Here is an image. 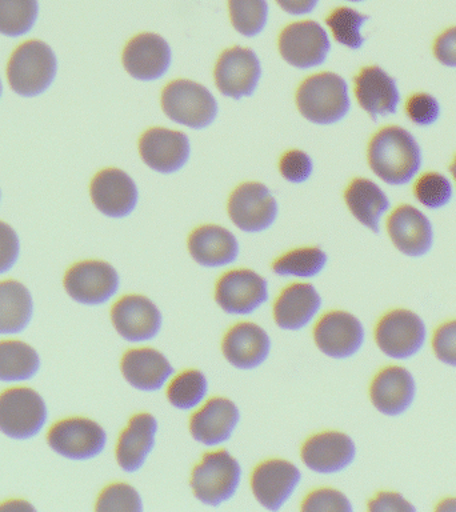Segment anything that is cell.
Segmentation results:
<instances>
[{"label":"cell","mask_w":456,"mask_h":512,"mask_svg":"<svg viewBox=\"0 0 456 512\" xmlns=\"http://www.w3.org/2000/svg\"><path fill=\"white\" fill-rule=\"evenodd\" d=\"M368 163L383 182L402 186L418 174L422 166V151L414 136L404 128L384 127L371 139Z\"/></svg>","instance_id":"obj_1"},{"label":"cell","mask_w":456,"mask_h":512,"mask_svg":"<svg viewBox=\"0 0 456 512\" xmlns=\"http://www.w3.org/2000/svg\"><path fill=\"white\" fill-rule=\"evenodd\" d=\"M242 476V466L230 452H207L191 472L192 494L204 506H222L234 498Z\"/></svg>","instance_id":"obj_2"},{"label":"cell","mask_w":456,"mask_h":512,"mask_svg":"<svg viewBox=\"0 0 456 512\" xmlns=\"http://www.w3.org/2000/svg\"><path fill=\"white\" fill-rule=\"evenodd\" d=\"M296 104L303 118L312 123L339 122L350 110L346 80L332 72L312 75L300 84Z\"/></svg>","instance_id":"obj_3"},{"label":"cell","mask_w":456,"mask_h":512,"mask_svg":"<svg viewBox=\"0 0 456 512\" xmlns=\"http://www.w3.org/2000/svg\"><path fill=\"white\" fill-rule=\"evenodd\" d=\"M56 56L46 43L30 40L20 44L7 67V78L12 90L20 96L43 94L54 82Z\"/></svg>","instance_id":"obj_4"},{"label":"cell","mask_w":456,"mask_h":512,"mask_svg":"<svg viewBox=\"0 0 456 512\" xmlns=\"http://www.w3.org/2000/svg\"><path fill=\"white\" fill-rule=\"evenodd\" d=\"M374 336L376 346L388 358L407 360L423 350L427 326L416 312L395 308L378 320Z\"/></svg>","instance_id":"obj_5"},{"label":"cell","mask_w":456,"mask_h":512,"mask_svg":"<svg viewBox=\"0 0 456 512\" xmlns=\"http://www.w3.org/2000/svg\"><path fill=\"white\" fill-rule=\"evenodd\" d=\"M164 114L175 123L195 130L206 128L218 115V103L202 84L192 80H174L162 92Z\"/></svg>","instance_id":"obj_6"},{"label":"cell","mask_w":456,"mask_h":512,"mask_svg":"<svg viewBox=\"0 0 456 512\" xmlns=\"http://www.w3.org/2000/svg\"><path fill=\"white\" fill-rule=\"evenodd\" d=\"M46 422V403L38 392L27 387H16L0 395V431L8 438H34Z\"/></svg>","instance_id":"obj_7"},{"label":"cell","mask_w":456,"mask_h":512,"mask_svg":"<svg viewBox=\"0 0 456 512\" xmlns=\"http://www.w3.org/2000/svg\"><path fill=\"white\" fill-rule=\"evenodd\" d=\"M270 298L267 280L258 272L238 268L220 276L215 286V300L228 315L254 314Z\"/></svg>","instance_id":"obj_8"},{"label":"cell","mask_w":456,"mask_h":512,"mask_svg":"<svg viewBox=\"0 0 456 512\" xmlns=\"http://www.w3.org/2000/svg\"><path fill=\"white\" fill-rule=\"evenodd\" d=\"M48 446L56 454L72 460H90L102 454L107 434L100 424L87 418L60 420L50 428Z\"/></svg>","instance_id":"obj_9"},{"label":"cell","mask_w":456,"mask_h":512,"mask_svg":"<svg viewBox=\"0 0 456 512\" xmlns=\"http://www.w3.org/2000/svg\"><path fill=\"white\" fill-rule=\"evenodd\" d=\"M314 340L322 354L343 360L352 358L362 350L366 330L358 316L335 310L324 314L315 324Z\"/></svg>","instance_id":"obj_10"},{"label":"cell","mask_w":456,"mask_h":512,"mask_svg":"<svg viewBox=\"0 0 456 512\" xmlns=\"http://www.w3.org/2000/svg\"><path fill=\"white\" fill-rule=\"evenodd\" d=\"M120 278L110 263L86 260L74 264L64 276V288L75 302L99 306L114 298Z\"/></svg>","instance_id":"obj_11"},{"label":"cell","mask_w":456,"mask_h":512,"mask_svg":"<svg viewBox=\"0 0 456 512\" xmlns=\"http://www.w3.org/2000/svg\"><path fill=\"white\" fill-rule=\"evenodd\" d=\"M302 482V472L286 459H268L252 471L251 490L260 506L279 511L286 506Z\"/></svg>","instance_id":"obj_12"},{"label":"cell","mask_w":456,"mask_h":512,"mask_svg":"<svg viewBox=\"0 0 456 512\" xmlns=\"http://www.w3.org/2000/svg\"><path fill=\"white\" fill-rule=\"evenodd\" d=\"M111 322L122 339L139 344L159 335L163 314L147 296L126 295L112 306Z\"/></svg>","instance_id":"obj_13"},{"label":"cell","mask_w":456,"mask_h":512,"mask_svg":"<svg viewBox=\"0 0 456 512\" xmlns=\"http://www.w3.org/2000/svg\"><path fill=\"white\" fill-rule=\"evenodd\" d=\"M228 215L232 223L244 232H262L274 224L278 203L262 183H244L228 200Z\"/></svg>","instance_id":"obj_14"},{"label":"cell","mask_w":456,"mask_h":512,"mask_svg":"<svg viewBox=\"0 0 456 512\" xmlns=\"http://www.w3.org/2000/svg\"><path fill=\"white\" fill-rule=\"evenodd\" d=\"M356 444L350 435L340 431H323L310 436L300 450L304 466L320 475L346 471L355 462Z\"/></svg>","instance_id":"obj_15"},{"label":"cell","mask_w":456,"mask_h":512,"mask_svg":"<svg viewBox=\"0 0 456 512\" xmlns=\"http://www.w3.org/2000/svg\"><path fill=\"white\" fill-rule=\"evenodd\" d=\"M331 44L327 32L312 20L290 24L279 36V51L291 66L312 68L327 59Z\"/></svg>","instance_id":"obj_16"},{"label":"cell","mask_w":456,"mask_h":512,"mask_svg":"<svg viewBox=\"0 0 456 512\" xmlns=\"http://www.w3.org/2000/svg\"><path fill=\"white\" fill-rule=\"evenodd\" d=\"M416 380L412 372L403 366L382 368L372 379L370 399L372 406L388 418L406 414L415 403Z\"/></svg>","instance_id":"obj_17"},{"label":"cell","mask_w":456,"mask_h":512,"mask_svg":"<svg viewBox=\"0 0 456 512\" xmlns=\"http://www.w3.org/2000/svg\"><path fill=\"white\" fill-rule=\"evenodd\" d=\"M260 75L258 56L250 48L232 47L224 51L215 66L216 87L232 99L254 94Z\"/></svg>","instance_id":"obj_18"},{"label":"cell","mask_w":456,"mask_h":512,"mask_svg":"<svg viewBox=\"0 0 456 512\" xmlns=\"http://www.w3.org/2000/svg\"><path fill=\"white\" fill-rule=\"evenodd\" d=\"M270 335L259 324L240 322L226 332L222 340L224 359L242 371L255 370L270 358Z\"/></svg>","instance_id":"obj_19"},{"label":"cell","mask_w":456,"mask_h":512,"mask_svg":"<svg viewBox=\"0 0 456 512\" xmlns=\"http://www.w3.org/2000/svg\"><path fill=\"white\" fill-rule=\"evenodd\" d=\"M240 422V411L232 400L216 396L191 416L190 432L196 442L218 447L228 442Z\"/></svg>","instance_id":"obj_20"},{"label":"cell","mask_w":456,"mask_h":512,"mask_svg":"<svg viewBox=\"0 0 456 512\" xmlns=\"http://www.w3.org/2000/svg\"><path fill=\"white\" fill-rule=\"evenodd\" d=\"M391 242L403 255L422 258L434 244V228L422 211L410 204L395 208L387 220Z\"/></svg>","instance_id":"obj_21"},{"label":"cell","mask_w":456,"mask_h":512,"mask_svg":"<svg viewBox=\"0 0 456 512\" xmlns=\"http://www.w3.org/2000/svg\"><path fill=\"white\" fill-rule=\"evenodd\" d=\"M143 162L160 174H172L187 163L190 142L186 134L168 128L155 127L144 132L139 140Z\"/></svg>","instance_id":"obj_22"},{"label":"cell","mask_w":456,"mask_h":512,"mask_svg":"<svg viewBox=\"0 0 456 512\" xmlns=\"http://www.w3.org/2000/svg\"><path fill=\"white\" fill-rule=\"evenodd\" d=\"M159 424L150 412L132 416L116 444V462L127 474L142 470L148 456L154 451Z\"/></svg>","instance_id":"obj_23"},{"label":"cell","mask_w":456,"mask_h":512,"mask_svg":"<svg viewBox=\"0 0 456 512\" xmlns=\"http://www.w3.org/2000/svg\"><path fill=\"white\" fill-rule=\"evenodd\" d=\"M91 199L102 214L124 218L132 214L138 203V188L134 180L118 168H107L91 182Z\"/></svg>","instance_id":"obj_24"},{"label":"cell","mask_w":456,"mask_h":512,"mask_svg":"<svg viewBox=\"0 0 456 512\" xmlns=\"http://www.w3.org/2000/svg\"><path fill=\"white\" fill-rule=\"evenodd\" d=\"M120 371L131 387L143 392L162 390L175 374L170 360L150 347L128 350L120 362Z\"/></svg>","instance_id":"obj_25"},{"label":"cell","mask_w":456,"mask_h":512,"mask_svg":"<svg viewBox=\"0 0 456 512\" xmlns=\"http://www.w3.org/2000/svg\"><path fill=\"white\" fill-rule=\"evenodd\" d=\"M124 68L132 78L155 80L166 74L171 64V48L162 36L144 32L127 43Z\"/></svg>","instance_id":"obj_26"},{"label":"cell","mask_w":456,"mask_h":512,"mask_svg":"<svg viewBox=\"0 0 456 512\" xmlns=\"http://www.w3.org/2000/svg\"><path fill=\"white\" fill-rule=\"evenodd\" d=\"M323 299L310 283H292L280 292L274 303L276 326L284 331H300L319 314Z\"/></svg>","instance_id":"obj_27"},{"label":"cell","mask_w":456,"mask_h":512,"mask_svg":"<svg viewBox=\"0 0 456 512\" xmlns=\"http://www.w3.org/2000/svg\"><path fill=\"white\" fill-rule=\"evenodd\" d=\"M355 95L372 120L398 110L400 95L396 82L378 66L364 67L359 72L355 78Z\"/></svg>","instance_id":"obj_28"},{"label":"cell","mask_w":456,"mask_h":512,"mask_svg":"<svg viewBox=\"0 0 456 512\" xmlns=\"http://www.w3.org/2000/svg\"><path fill=\"white\" fill-rule=\"evenodd\" d=\"M188 251L200 266L218 268L228 266L238 259L239 243L227 228L206 224L191 232Z\"/></svg>","instance_id":"obj_29"},{"label":"cell","mask_w":456,"mask_h":512,"mask_svg":"<svg viewBox=\"0 0 456 512\" xmlns=\"http://www.w3.org/2000/svg\"><path fill=\"white\" fill-rule=\"evenodd\" d=\"M348 210L360 224L379 234L380 219L390 208V200L382 188L370 179L352 180L344 192Z\"/></svg>","instance_id":"obj_30"},{"label":"cell","mask_w":456,"mask_h":512,"mask_svg":"<svg viewBox=\"0 0 456 512\" xmlns=\"http://www.w3.org/2000/svg\"><path fill=\"white\" fill-rule=\"evenodd\" d=\"M32 296L22 283L0 282V334H19L31 322Z\"/></svg>","instance_id":"obj_31"},{"label":"cell","mask_w":456,"mask_h":512,"mask_svg":"<svg viewBox=\"0 0 456 512\" xmlns=\"http://www.w3.org/2000/svg\"><path fill=\"white\" fill-rule=\"evenodd\" d=\"M40 368L38 352L19 340L0 342V382H24Z\"/></svg>","instance_id":"obj_32"},{"label":"cell","mask_w":456,"mask_h":512,"mask_svg":"<svg viewBox=\"0 0 456 512\" xmlns=\"http://www.w3.org/2000/svg\"><path fill=\"white\" fill-rule=\"evenodd\" d=\"M328 256L319 247L295 248L272 263V271L286 278L314 279L326 268Z\"/></svg>","instance_id":"obj_33"},{"label":"cell","mask_w":456,"mask_h":512,"mask_svg":"<svg viewBox=\"0 0 456 512\" xmlns=\"http://www.w3.org/2000/svg\"><path fill=\"white\" fill-rule=\"evenodd\" d=\"M208 391L210 384L202 371L186 370L168 382L167 399L176 410L190 411L203 404Z\"/></svg>","instance_id":"obj_34"},{"label":"cell","mask_w":456,"mask_h":512,"mask_svg":"<svg viewBox=\"0 0 456 512\" xmlns=\"http://www.w3.org/2000/svg\"><path fill=\"white\" fill-rule=\"evenodd\" d=\"M38 0H0V34H27L38 19Z\"/></svg>","instance_id":"obj_35"},{"label":"cell","mask_w":456,"mask_h":512,"mask_svg":"<svg viewBox=\"0 0 456 512\" xmlns=\"http://www.w3.org/2000/svg\"><path fill=\"white\" fill-rule=\"evenodd\" d=\"M368 19L370 18L367 15L359 14L352 8L340 7L327 16L326 23L331 28L336 42L351 50H358L364 43L360 28Z\"/></svg>","instance_id":"obj_36"},{"label":"cell","mask_w":456,"mask_h":512,"mask_svg":"<svg viewBox=\"0 0 456 512\" xmlns=\"http://www.w3.org/2000/svg\"><path fill=\"white\" fill-rule=\"evenodd\" d=\"M232 26L244 36H255L267 23V0H228Z\"/></svg>","instance_id":"obj_37"},{"label":"cell","mask_w":456,"mask_h":512,"mask_svg":"<svg viewBox=\"0 0 456 512\" xmlns=\"http://www.w3.org/2000/svg\"><path fill=\"white\" fill-rule=\"evenodd\" d=\"M96 511L142 512L143 499L131 484L112 483L100 492L96 500Z\"/></svg>","instance_id":"obj_38"},{"label":"cell","mask_w":456,"mask_h":512,"mask_svg":"<svg viewBox=\"0 0 456 512\" xmlns=\"http://www.w3.org/2000/svg\"><path fill=\"white\" fill-rule=\"evenodd\" d=\"M415 196L423 206L436 210L450 203L452 187L450 180L438 172H427L415 184Z\"/></svg>","instance_id":"obj_39"},{"label":"cell","mask_w":456,"mask_h":512,"mask_svg":"<svg viewBox=\"0 0 456 512\" xmlns=\"http://www.w3.org/2000/svg\"><path fill=\"white\" fill-rule=\"evenodd\" d=\"M302 511H332V512H351L354 510L351 500L343 494L342 491L335 488H318L310 492L304 498Z\"/></svg>","instance_id":"obj_40"},{"label":"cell","mask_w":456,"mask_h":512,"mask_svg":"<svg viewBox=\"0 0 456 512\" xmlns=\"http://www.w3.org/2000/svg\"><path fill=\"white\" fill-rule=\"evenodd\" d=\"M431 346L440 363L456 368V319L448 320L436 328Z\"/></svg>","instance_id":"obj_41"},{"label":"cell","mask_w":456,"mask_h":512,"mask_svg":"<svg viewBox=\"0 0 456 512\" xmlns=\"http://www.w3.org/2000/svg\"><path fill=\"white\" fill-rule=\"evenodd\" d=\"M406 112L412 123L418 126H431L439 118L440 107L438 100L430 94H415L407 100Z\"/></svg>","instance_id":"obj_42"},{"label":"cell","mask_w":456,"mask_h":512,"mask_svg":"<svg viewBox=\"0 0 456 512\" xmlns=\"http://www.w3.org/2000/svg\"><path fill=\"white\" fill-rule=\"evenodd\" d=\"M280 174L291 183H303L312 174L310 156L300 150L287 151L279 163Z\"/></svg>","instance_id":"obj_43"},{"label":"cell","mask_w":456,"mask_h":512,"mask_svg":"<svg viewBox=\"0 0 456 512\" xmlns=\"http://www.w3.org/2000/svg\"><path fill=\"white\" fill-rule=\"evenodd\" d=\"M19 251L18 235L7 223L0 222V274L15 266Z\"/></svg>","instance_id":"obj_44"},{"label":"cell","mask_w":456,"mask_h":512,"mask_svg":"<svg viewBox=\"0 0 456 512\" xmlns=\"http://www.w3.org/2000/svg\"><path fill=\"white\" fill-rule=\"evenodd\" d=\"M368 511L371 512H414L416 507L402 494L395 491L378 492L368 502Z\"/></svg>","instance_id":"obj_45"},{"label":"cell","mask_w":456,"mask_h":512,"mask_svg":"<svg viewBox=\"0 0 456 512\" xmlns=\"http://www.w3.org/2000/svg\"><path fill=\"white\" fill-rule=\"evenodd\" d=\"M435 58L447 67H456V27L448 28L434 44Z\"/></svg>","instance_id":"obj_46"},{"label":"cell","mask_w":456,"mask_h":512,"mask_svg":"<svg viewBox=\"0 0 456 512\" xmlns=\"http://www.w3.org/2000/svg\"><path fill=\"white\" fill-rule=\"evenodd\" d=\"M276 3L288 14L303 15L314 11L318 0H276Z\"/></svg>","instance_id":"obj_47"},{"label":"cell","mask_w":456,"mask_h":512,"mask_svg":"<svg viewBox=\"0 0 456 512\" xmlns=\"http://www.w3.org/2000/svg\"><path fill=\"white\" fill-rule=\"evenodd\" d=\"M436 511H455L456 512V498H447L440 500L438 506L435 507Z\"/></svg>","instance_id":"obj_48"},{"label":"cell","mask_w":456,"mask_h":512,"mask_svg":"<svg viewBox=\"0 0 456 512\" xmlns=\"http://www.w3.org/2000/svg\"><path fill=\"white\" fill-rule=\"evenodd\" d=\"M450 171H451L452 176H454V179L456 180V156H455L454 162H452V164H451Z\"/></svg>","instance_id":"obj_49"},{"label":"cell","mask_w":456,"mask_h":512,"mask_svg":"<svg viewBox=\"0 0 456 512\" xmlns=\"http://www.w3.org/2000/svg\"><path fill=\"white\" fill-rule=\"evenodd\" d=\"M348 2H363V0H348Z\"/></svg>","instance_id":"obj_50"},{"label":"cell","mask_w":456,"mask_h":512,"mask_svg":"<svg viewBox=\"0 0 456 512\" xmlns=\"http://www.w3.org/2000/svg\"><path fill=\"white\" fill-rule=\"evenodd\" d=\"M0 95H2V82H0Z\"/></svg>","instance_id":"obj_51"}]
</instances>
